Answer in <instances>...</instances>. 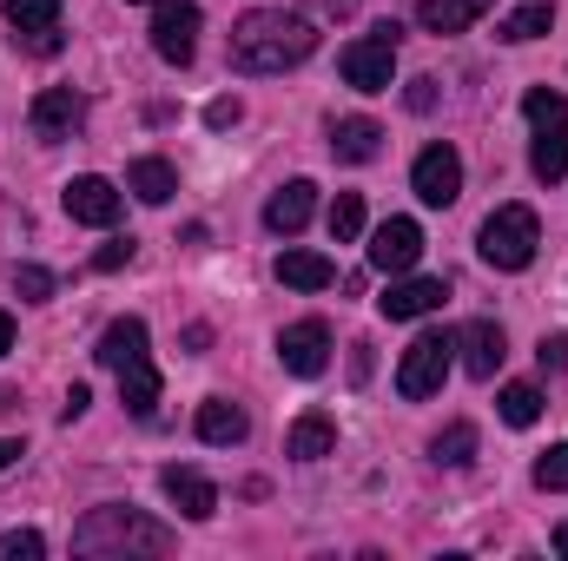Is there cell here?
Masks as SVG:
<instances>
[{"instance_id": "obj_1", "label": "cell", "mask_w": 568, "mask_h": 561, "mask_svg": "<svg viewBox=\"0 0 568 561\" xmlns=\"http://www.w3.org/2000/svg\"><path fill=\"white\" fill-rule=\"evenodd\" d=\"M317 47V27L304 13H284V7H258L232 27V67L239 73H284L297 60H311Z\"/></svg>"}, {"instance_id": "obj_2", "label": "cell", "mask_w": 568, "mask_h": 561, "mask_svg": "<svg viewBox=\"0 0 568 561\" xmlns=\"http://www.w3.org/2000/svg\"><path fill=\"white\" fill-rule=\"evenodd\" d=\"M172 529L145 522L140 509H93L73 529V555H165Z\"/></svg>"}, {"instance_id": "obj_3", "label": "cell", "mask_w": 568, "mask_h": 561, "mask_svg": "<svg viewBox=\"0 0 568 561\" xmlns=\"http://www.w3.org/2000/svg\"><path fill=\"white\" fill-rule=\"evenodd\" d=\"M536 245H542V225H536L529 205H503V212H489L483 232H476V252H483V265H496V272H529V265H536Z\"/></svg>"}, {"instance_id": "obj_4", "label": "cell", "mask_w": 568, "mask_h": 561, "mask_svg": "<svg viewBox=\"0 0 568 561\" xmlns=\"http://www.w3.org/2000/svg\"><path fill=\"white\" fill-rule=\"evenodd\" d=\"M397 20H384V27H371L364 40H351L344 53H337V67H344V86H357V93H390V73H397Z\"/></svg>"}, {"instance_id": "obj_5", "label": "cell", "mask_w": 568, "mask_h": 561, "mask_svg": "<svg viewBox=\"0 0 568 561\" xmlns=\"http://www.w3.org/2000/svg\"><path fill=\"white\" fill-rule=\"evenodd\" d=\"M449 350H456V337L424 330V337L404 350V364H397V397H410V404L436 397V390H443V377H449Z\"/></svg>"}, {"instance_id": "obj_6", "label": "cell", "mask_w": 568, "mask_h": 561, "mask_svg": "<svg viewBox=\"0 0 568 561\" xmlns=\"http://www.w3.org/2000/svg\"><path fill=\"white\" fill-rule=\"evenodd\" d=\"M199 27H205V13H199L192 0H159V13H152V53H159L165 67H192Z\"/></svg>"}, {"instance_id": "obj_7", "label": "cell", "mask_w": 568, "mask_h": 561, "mask_svg": "<svg viewBox=\"0 0 568 561\" xmlns=\"http://www.w3.org/2000/svg\"><path fill=\"white\" fill-rule=\"evenodd\" d=\"M410 192L424 198V205H456L463 198V159H456V145H424L417 152V165H410Z\"/></svg>"}, {"instance_id": "obj_8", "label": "cell", "mask_w": 568, "mask_h": 561, "mask_svg": "<svg viewBox=\"0 0 568 561\" xmlns=\"http://www.w3.org/2000/svg\"><path fill=\"white\" fill-rule=\"evenodd\" d=\"M278 364L291 377H324V370H331V324H317V317L284 324L278 330Z\"/></svg>"}, {"instance_id": "obj_9", "label": "cell", "mask_w": 568, "mask_h": 561, "mask_svg": "<svg viewBox=\"0 0 568 561\" xmlns=\"http://www.w3.org/2000/svg\"><path fill=\"white\" fill-rule=\"evenodd\" d=\"M67 218L73 225H93V232H106V225H120V185L113 178H100V172H80V178H67Z\"/></svg>"}, {"instance_id": "obj_10", "label": "cell", "mask_w": 568, "mask_h": 561, "mask_svg": "<svg viewBox=\"0 0 568 561\" xmlns=\"http://www.w3.org/2000/svg\"><path fill=\"white\" fill-rule=\"evenodd\" d=\"M417 258H424V225H417V218H384V225L371 232V265H377V272L404 278V272H417Z\"/></svg>"}, {"instance_id": "obj_11", "label": "cell", "mask_w": 568, "mask_h": 561, "mask_svg": "<svg viewBox=\"0 0 568 561\" xmlns=\"http://www.w3.org/2000/svg\"><path fill=\"white\" fill-rule=\"evenodd\" d=\"M27 120H33V140H73V133H80V120H87V100H80V93H73V86H47V93H40V100H33V113H27Z\"/></svg>"}, {"instance_id": "obj_12", "label": "cell", "mask_w": 568, "mask_h": 561, "mask_svg": "<svg viewBox=\"0 0 568 561\" xmlns=\"http://www.w3.org/2000/svg\"><path fill=\"white\" fill-rule=\"evenodd\" d=\"M0 13L33 53H60V0H7Z\"/></svg>"}, {"instance_id": "obj_13", "label": "cell", "mask_w": 568, "mask_h": 561, "mask_svg": "<svg viewBox=\"0 0 568 561\" xmlns=\"http://www.w3.org/2000/svg\"><path fill=\"white\" fill-rule=\"evenodd\" d=\"M443 297H449V290H443V278H410V272H404V278H390V290L377 297V310H384L390 324H410V317L443 310Z\"/></svg>"}, {"instance_id": "obj_14", "label": "cell", "mask_w": 568, "mask_h": 561, "mask_svg": "<svg viewBox=\"0 0 568 561\" xmlns=\"http://www.w3.org/2000/svg\"><path fill=\"white\" fill-rule=\"evenodd\" d=\"M456 350H463V370L483 377V384H489V377L503 370V357H509V350H503V324H489V317L463 324V330H456Z\"/></svg>"}, {"instance_id": "obj_15", "label": "cell", "mask_w": 568, "mask_h": 561, "mask_svg": "<svg viewBox=\"0 0 568 561\" xmlns=\"http://www.w3.org/2000/svg\"><path fill=\"white\" fill-rule=\"evenodd\" d=\"M159 489L172 496V509H179L185 522H212V516H219V489H212L199 469H179V462H172V469L159 476Z\"/></svg>"}, {"instance_id": "obj_16", "label": "cell", "mask_w": 568, "mask_h": 561, "mask_svg": "<svg viewBox=\"0 0 568 561\" xmlns=\"http://www.w3.org/2000/svg\"><path fill=\"white\" fill-rule=\"evenodd\" d=\"M311 212H317V185L311 178H291L272 192V205H265V225L278 232V238H297L304 225H311Z\"/></svg>"}, {"instance_id": "obj_17", "label": "cell", "mask_w": 568, "mask_h": 561, "mask_svg": "<svg viewBox=\"0 0 568 561\" xmlns=\"http://www.w3.org/2000/svg\"><path fill=\"white\" fill-rule=\"evenodd\" d=\"M93 357H100L113 377L133 370V364H145V357H152V350H145V324L140 317H113V324L100 330V350H93Z\"/></svg>"}, {"instance_id": "obj_18", "label": "cell", "mask_w": 568, "mask_h": 561, "mask_svg": "<svg viewBox=\"0 0 568 561\" xmlns=\"http://www.w3.org/2000/svg\"><path fill=\"white\" fill-rule=\"evenodd\" d=\"M192 429H199V442H212V449H232V442H245V436H252V417H245L232 397H205Z\"/></svg>"}, {"instance_id": "obj_19", "label": "cell", "mask_w": 568, "mask_h": 561, "mask_svg": "<svg viewBox=\"0 0 568 561\" xmlns=\"http://www.w3.org/2000/svg\"><path fill=\"white\" fill-rule=\"evenodd\" d=\"M331 152H337L344 165H371V159L384 152V126H377V120H364V113L331 120Z\"/></svg>"}, {"instance_id": "obj_20", "label": "cell", "mask_w": 568, "mask_h": 561, "mask_svg": "<svg viewBox=\"0 0 568 561\" xmlns=\"http://www.w3.org/2000/svg\"><path fill=\"white\" fill-rule=\"evenodd\" d=\"M337 449V422L324 417V410H304V417L291 422V436H284V456L291 462H324Z\"/></svg>"}, {"instance_id": "obj_21", "label": "cell", "mask_w": 568, "mask_h": 561, "mask_svg": "<svg viewBox=\"0 0 568 561\" xmlns=\"http://www.w3.org/2000/svg\"><path fill=\"white\" fill-rule=\"evenodd\" d=\"M278 284H291V290H324V284H337V265L324 252L291 245V252H278Z\"/></svg>"}, {"instance_id": "obj_22", "label": "cell", "mask_w": 568, "mask_h": 561, "mask_svg": "<svg viewBox=\"0 0 568 561\" xmlns=\"http://www.w3.org/2000/svg\"><path fill=\"white\" fill-rule=\"evenodd\" d=\"M126 192L145 198V205H165V198L179 192V172H172L165 159H133V165H126Z\"/></svg>"}, {"instance_id": "obj_23", "label": "cell", "mask_w": 568, "mask_h": 561, "mask_svg": "<svg viewBox=\"0 0 568 561\" xmlns=\"http://www.w3.org/2000/svg\"><path fill=\"white\" fill-rule=\"evenodd\" d=\"M489 13V0H424L417 7V20H424L429 33H463V27H476Z\"/></svg>"}, {"instance_id": "obj_24", "label": "cell", "mask_w": 568, "mask_h": 561, "mask_svg": "<svg viewBox=\"0 0 568 561\" xmlns=\"http://www.w3.org/2000/svg\"><path fill=\"white\" fill-rule=\"evenodd\" d=\"M549 27H556V7H549V0H529V7H516V13L503 20V40H509V47H529V40H542Z\"/></svg>"}, {"instance_id": "obj_25", "label": "cell", "mask_w": 568, "mask_h": 561, "mask_svg": "<svg viewBox=\"0 0 568 561\" xmlns=\"http://www.w3.org/2000/svg\"><path fill=\"white\" fill-rule=\"evenodd\" d=\"M120 404H126L133 417H152V404H159V370H152V357L133 364V370H120Z\"/></svg>"}, {"instance_id": "obj_26", "label": "cell", "mask_w": 568, "mask_h": 561, "mask_svg": "<svg viewBox=\"0 0 568 561\" xmlns=\"http://www.w3.org/2000/svg\"><path fill=\"white\" fill-rule=\"evenodd\" d=\"M529 165H536V178H542V185L568 178V133H536V145H529Z\"/></svg>"}, {"instance_id": "obj_27", "label": "cell", "mask_w": 568, "mask_h": 561, "mask_svg": "<svg viewBox=\"0 0 568 561\" xmlns=\"http://www.w3.org/2000/svg\"><path fill=\"white\" fill-rule=\"evenodd\" d=\"M523 113H529V126H536V133H568V93L536 86V93L523 100Z\"/></svg>"}, {"instance_id": "obj_28", "label": "cell", "mask_w": 568, "mask_h": 561, "mask_svg": "<svg viewBox=\"0 0 568 561\" xmlns=\"http://www.w3.org/2000/svg\"><path fill=\"white\" fill-rule=\"evenodd\" d=\"M496 410H503L509 429H529V422L542 417V390H536V384H509V390L496 397Z\"/></svg>"}, {"instance_id": "obj_29", "label": "cell", "mask_w": 568, "mask_h": 561, "mask_svg": "<svg viewBox=\"0 0 568 561\" xmlns=\"http://www.w3.org/2000/svg\"><path fill=\"white\" fill-rule=\"evenodd\" d=\"M429 456H436V462H449V469H463V462L476 456V422H449V429L429 442Z\"/></svg>"}, {"instance_id": "obj_30", "label": "cell", "mask_w": 568, "mask_h": 561, "mask_svg": "<svg viewBox=\"0 0 568 561\" xmlns=\"http://www.w3.org/2000/svg\"><path fill=\"white\" fill-rule=\"evenodd\" d=\"M357 232H364V198H357V192H337V198H331V238L351 245Z\"/></svg>"}, {"instance_id": "obj_31", "label": "cell", "mask_w": 568, "mask_h": 561, "mask_svg": "<svg viewBox=\"0 0 568 561\" xmlns=\"http://www.w3.org/2000/svg\"><path fill=\"white\" fill-rule=\"evenodd\" d=\"M47 555V536L40 529H7L0 536V561H40Z\"/></svg>"}, {"instance_id": "obj_32", "label": "cell", "mask_w": 568, "mask_h": 561, "mask_svg": "<svg viewBox=\"0 0 568 561\" xmlns=\"http://www.w3.org/2000/svg\"><path fill=\"white\" fill-rule=\"evenodd\" d=\"M536 489H549V496L568 489V442H556V449H542V456H536Z\"/></svg>"}, {"instance_id": "obj_33", "label": "cell", "mask_w": 568, "mask_h": 561, "mask_svg": "<svg viewBox=\"0 0 568 561\" xmlns=\"http://www.w3.org/2000/svg\"><path fill=\"white\" fill-rule=\"evenodd\" d=\"M13 284H20V297H27V304H47V297H53V272H40V265H20Z\"/></svg>"}, {"instance_id": "obj_34", "label": "cell", "mask_w": 568, "mask_h": 561, "mask_svg": "<svg viewBox=\"0 0 568 561\" xmlns=\"http://www.w3.org/2000/svg\"><path fill=\"white\" fill-rule=\"evenodd\" d=\"M239 120H245V106H239V100H232V93H225V100H212V106H205V126H212V133H225V126H239Z\"/></svg>"}, {"instance_id": "obj_35", "label": "cell", "mask_w": 568, "mask_h": 561, "mask_svg": "<svg viewBox=\"0 0 568 561\" xmlns=\"http://www.w3.org/2000/svg\"><path fill=\"white\" fill-rule=\"evenodd\" d=\"M120 265H133V238H113L93 252V272H120Z\"/></svg>"}, {"instance_id": "obj_36", "label": "cell", "mask_w": 568, "mask_h": 561, "mask_svg": "<svg viewBox=\"0 0 568 561\" xmlns=\"http://www.w3.org/2000/svg\"><path fill=\"white\" fill-rule=\"evenodd\" d=\"M536 357H542V370H568V337H542Z\"/></svg>"}, {"instance_id": "obj_37", "label": "cell", "mask_w": 568, "mask_h": 561, "mask_svg": "<svg viewBox=\"0 0 568 561\" xmlns=\"http://www.w3.org/2000/svg\"><path fill=\"white\" fill-rule=\"evenodd\" d=\"M404 100H410V113H429V106H436V80H410Z\"/></svg>"}, {"instance_id": "obj_38", "label": "cell", "mask_w": 568, "mask_h": 561, "mask_svg": "<svg viewBox=\"0 0 568 561\" xmlns=\"http://www.w3.org/2000/svg\"><path fill=\"white\" fill-rule=\"evenodd\" d=\"M87 404H93V397H87V384H73V390H67V410H60V417L80 422V417H87Z\"/></svg>"}, {"instance_id": "obj_39", "label": "cell", "mask_w": 568, "mask_h": 561, "mask_svg": "<svg viewBox=\"0 0 568 561\" xmlns=\"http://www.w3.org/2000/svg\"><path fill=\"white\" fill-rule=\"evenodd\" d=\"M7 350H13V317L0 310V357H7Z\"/></svg>"}, {"instance_id": "obj_40", "label": "cell", "mask_w": 568, "mask_h": 561, "mask_svg": "<svg viewBox=\"0 0 568 561\" xmlns=\"http://www.w3.org/2000/svg\"><path fill=\"white\" fill-rule=\"evenodd\" d=\"M13 456H20V442H7V436H0V469H7Z\"/></svg>"}, {"instance_id": "obj_41", "label": "cell", "mask_w": 568, "mask_h": 561, "mask_svg": "<svg viewBox=\"0 0 568 561\" xmlns=\"http://www.w3.org/2000/svg\"><path fill=\"white\" fill-rule=\"evenodd\" d=\"M556 549H562V555H568V522H562V529H556Z\"/></svg>"}]
</instances>
